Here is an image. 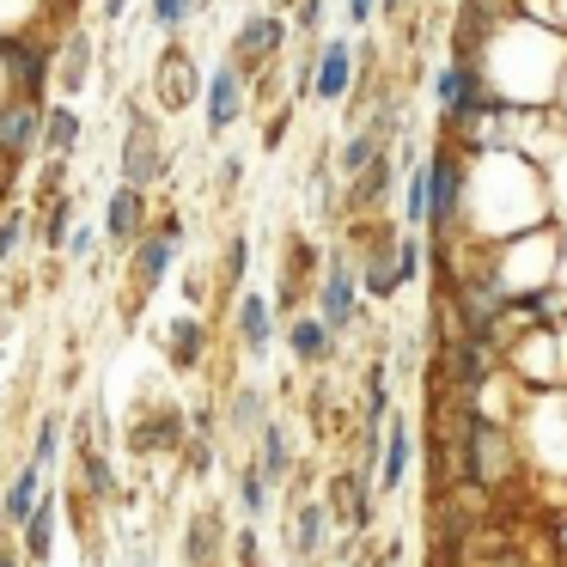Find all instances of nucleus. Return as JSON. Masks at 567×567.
Listing matches in <instances>:
<instances>
[{"label": "nucleus", "mask_w": 567, "mask_h": 567, "mask_svg": "<svg viewBox=\"0 0 567 567\" xmlns=\"http://www.w3.org/2000/svg\"><path fill=\"white\" fill-rule=\"evenodd\" d=\"M0 525H7V506H0Z\"/></svg>", "instance_id": "nucleus-45"}, {"label": "nucleus", "mask_w": 567, "mask_h": 567, "mask_svg": "<svg viewBox=\"0 0 567 567\" xmlns=\"http://www.w3.org/2000/svg\"><path fill=\"white\" fill-rule=\"evenodd\" d=\"M25 233H31L25 208H0V262H13V257H19V245H25Z\"/></svg>", "instance_id": "nucleus-32"}, {"label": "nucleus", "mask_w": 567, "mask_h": 567, "mask_svg": "<svg viewBox=\"0 0 567 567\" xmlns=\"http://www.w3.org/2000/svg\"><path fill=\"white\" fill-rule=\"evenodd\" d=\"M287 348H293L299 367H323V360L336 354V330L323 318H311V311H299V318L287 323Z\"/></svg>", "instance_id": "nucleus-16"}, {"label": "nucleus", "mask_w": 567, "mask_h": 567, "mask_svg": "<svg viewBox=\"0 0 567 567\" xmlns=\"http://www.w3.org/2000/svg\"><path fill=\"white\" fill-rule=\"evenodd\" d=\"M238 184H245V153H220V165H214V196H233Z\"/></svg>", "instance_id": "nucleus-35"}, {"label": "nucleus", "mask_w": 567, "mask_h": 567, "mask_svg": "<svg viewBox=\"0 0 567 567\" xmlns=\"http://www.w3.org/2000/svg\"><path fill=\"white\" fill-rule=\"evenodd\" d=\"M287 128H293V111H281L269 128H262V153H275V147H281V141H287Z\"/></svg>", "instance_id": "nucleus-40"}, {"label": "nucleus", "mask_w": 567, "mask_h": 567, "mask_svg": "<svg viewBox=\"0 0 567 567\" xmlns=\"http://www.w3.org/2000/svg\"><path fill=\"white\" fill-rule=\"evenodd\" d=\"M128 7H135V0H99V19H104V25H123Z\"/></svg>", "instance_id": "nucleus-41"}, {"label": "nucleus", "mask_w": 567, "mask_h": 567, "mask_svg": "<svg viewBox=\"0 0 567 567\" xmlns=\"http://www.w3.org/2000/svg\"><path fill=\"white\" fill-rule=\"evenodd\" d=\"M409 464H415V427H409V415H391L384 421V494L403 488Z\"/></svg>", "instance_id": "nucleus-20"}, {"label": "nucleus", "mask_w": 567, "mask_h": 567, "mask_svg": "<svg viewBox=\"0 0 567 567\" xmlns=\"http://www.w3.org/2000/svg\"><path fill=\"white\" fill-rule=\"evenodd\" d=\"M396 172H403V159H396V153H379L360 177H348V202H342V208L348 214H379L384 208V189L396 184Z\"/></svg>", "instance_id": "nucleus-15"}, {"label": "nucleus", "mask_w": 567, "mask_h": 567, "mask_svg": "<svg viewBox=\"0 0 567 567\" xmlns=\"http://www.w3.org/2000/svg\"><path fill=\"white\" fill-rule=\"evenodd\" d=\"M80 141H86V123H80L74 104H50V116H43V159H74Z\"/></svg>", "instance_id": "nucleus-18"}, {"label": "nucleus", "mask_w": 567, "mask_h": 567, "mask_svg": "<svg viewBox=\"0 0 567 567\" xmlns=\"http://www.w3.org/2000/svg\"><path fill=\"white\" fill-rule=\"evenodd\" d=\"M269 488H275V476H269L262 464H250L245 482H238V506H245L250 518H262V506H269Z\"/></svg>", "instance_id": "nucleus-29"}, {"label": "nucleus", "mask_w": 567, "mask_h": 567, "mask_svg": "<svg viewBox=\"0 0 567 567\" xmlns=\"http://www.w3.org/2000/svg\"><path fill=\"white\" fill-rule=\"evenodd\" d=\"M287 464H293V445H287V433L275 427V421H262V470H269L275 482L287 476Z\"/></svg>", "instance_id": "nucleus-30"}, {"label": "nucleus", "mask_w": 567, "mask_h": 567, "mask_svg": "<svg viewBox=\"0 0 567 567\" xmlns=\"http://www.w3.org/2000/svg\"><path fill=\"white\" fill-rule=\"evenodd\" d=\"M238 342H245V354H269L275 348V311L262 293L238 299Z\"/></svg>", "instance_id": "nucleus-22"}, {"label": "nucleus", "mask_w": 567, "mask_h": 567, "mask_svg": "<svg viewBox=\"0 0 567 567\" xmlns=\"http://www.w3.org/2000/svg\"><path fill=\"white\" fill-rule=\"evenodd\" d=\"M555 7H561V25H567V0H555Z\"/></svg>", "instance_id": "nucleus-44"}, {"label": "nucleus", "mask_w": 567, "mask_h": 567, "mask_svg": "<svg viewBox=\"0 0 567 567\" xmlns=\"http://www.w3.org/2000/svg\"><path fill=\"white\" fill-rule=\"evenodd\" d=\"M245 269H250V238L233 233V238H226V250H220V287H226V293L245 287Z\"/></svg>", "instance_id": "nucleus-27"}, {"label": "nucleus", "mask_w": 567, "mask_h": 567, "mask_svg": "<svg viewBox=\"0 0 567 567\" xmlns=\"http://www.w3.org/2000/svg\"><path fill=\"white\" fill-rule=\"evenodd\" d=\"M513 464V452H506V440L488 427V421H470V440H464V476L470 482H501V470Z\"/></svg>", "instance_id": "nucleus-13"}, {"label": "nucleus", "mask_w": 567, "mask_h": 567, "mask_svg": "<svg viewBox=\"0 0 567 567\" xmlns=\"http://www.w3.org/2000/svg\"><path fill=\"white\" fill-rule=\"evenodd\" d=\"M104 245L116 250V257H128V250L147 238V189H135V184H116L111 189V202H104Z\"/></svg>", "instance_id": "nucleus-12"}, {"label": "nucleus", "mask_w": 567, "mask_h": 567, "mask_svg": "<svg viewBox=\"0 0 567 567\" xmlns=\"http://www.w3.org/2000/svg\"><path fill=\"white\" fill-rule=\"evenodd\" d=\"M165 172H172V159L159 147V128H153V116H141L128 104V128H123V147H116V177L135 189H153V184H165Z\"/></svg>", "instance_id": "nucleus-6"}, {"label": "nucleus", "mask_w": 567, "mask_h": 567, "mask_svg": "<svg viewBox=\"0 0 567 567\" xmlns=\"http://www.w3.org/2000/svg\"><path fill=\"white\" fill-rule=\"evenodd\" d=\"M555 111H561V123H567V80H561V99H555Z\"/></svg>", "instance_id": "nucleus-42"}, {"label": "nucleus", "mask_w": 567, "mask_h": 567, "mask_svg": "<svg viewBox=\"0 0 567 567\" xmlns=\"http://www.w3.org/2000/svg\"><path fill=\"white\" fill-rule=\"evenodd\" d=\"M92 31L86 25H68V38H62V55H55V92L62 99H80L86 92V80H92Z\"/></svg>", "instance_id": "nucleus-14"}, {"label": "nucleus", "mask_w": 567, "mask_h": 567, "mask_svg": "<svg viewBox=\"0 0 567 567\" xmlns=\"http://www.w3.org/2000/svg\"><path fill=\"white\" fill-rule=\"evenodd\" d=\"M214 549H220V513H196L189 518V543H184V561L189 567H208Z\"/></svg>", "instance_id": "nucleus-25"}, {"label": "nucleus", "mask_w": 567, "mask_h": 567, "mask_svg": "<svg viewBox=\"0 0 567 567\" xmlns=\"http://www.w3.org/2000/svg\"><path fill=\"white\" fill-rule=\"evenodd\" d=\"M543 172H549V202H555V214L567 220V141H561V153H555Z\"/></svg>", "instance_id": "nucleus-36"}, {"label": "nucleus", "mask_w": 567, "mask_h": 567, "mask_svg": "<svg viewBox=\"0 0 567 567\" xmlns=\"http://www.w3.org/2000/svg\"><path fill=\"white\" fill-rule=\"evenodd\" d=\"M208 7H214V0H147V19H153V31H159L165 43H177L189 19L208 13Z\"/></svg>", "instance_id": "nucleus-24"}, {"label": "nucleus", "mask_w": 567, "mask_h": 567, "mask_svg": "<svg viewBox=\"0 0 567 567\" xmlns=\"http://www.w3.org/2000/svg\"><path fill=\"white\" fill-rule=\"evenodd\" d=\"M0 506H7V525H31V513L43 506V464H38V457H31V464L19 470L13 482H7Z\"/></svg>", "instance_id": "nucleus-21"}, {"label": "nucleus", "mask_w": 567, "mask_h": 567, "mask_svg": "<svg viewBox=\"0 0 567 567\" xmlns=\"http://www.w3.org/2000/svg\"><path fill=\"white\" fill-rule=\"evenodd\" d=\"M561 257H567V238H561V233H549V226L506 238V250H501V275H506V287H513V306H518L525 293H543V287L561 281Z\"/></svg>", "instance_id": "nucleus-2"}, {"label": "nucleus", "mask_w": 567, "mask_h": 567, "mask_svg": "<svg viewBox=\"0 0 567 567\" xmlns=\"http://www.w3.org/2000/svg\"><path fill=\"white\" fill-rule=\"evenodd\" d=\"M318 318L330 323L336 336H348L360 323V269H354V250H348V245H330V257H323Z\"/></svg>", "instance_id": "nucleus-5"}, {"label": "nucleus", "mask_w": 567, "mask_h": 567, "mask_svg": "<svg viewBox=\"0 0 567 567\" xmlns=\"http://www.w3.org/2000/svg\"><path fill=\"white\" fill-rule=\"evenodd\" d=\"M177 257H184V214H165V220H153L147 238L128 250V287H135L128 299L141 306V299H147L153 287L177 269Z\"/></svg>", "instance_id": "nucleus-3"}, {"label": "nucleus", "mask_w": 567, "mask_h": 567, "mask_svg": "<svg viewBox=\"0 0 567 567\" xmlns=\"http://www.w3.org/2000/svg\"><path fill=\"white\" fill-rule=\"evenodd\" d=\"M245 104H250V74L233 55H220V62L208 68V92H202V128H208V141H220L226 128L245 116Z\"/></svg>", "instance_id": "nucleus-7"}, {"label": "nucleus", "mask_w": 567, "mask_h": 567, "mask_svg": "<svg viewBox=\"0 0 567 567\" xmlns=\"http://www.w3.org/2000/svg\"><path fill=\"white\" fill-rule=\"evenodd\" d=\"M55 55H62V43L7 38V92H19V99H50V86H55Z\"/></svg>", "instance_id": "nucleus-9"}, {"label": "nucleus", "mask_w": 567, "mask_h": 567, "mask_svg": "<svg viewBox=\"0 0 567 567\" xmlns=\"http://www.w3.org/2000/svg\"><path fill=\"white\" fill-rule=\"evenodd\" d=\"M287 38H293V25H287L281 13H262V7H250L245 19H238L233 43H226V55H233L238 68H245L250 80H262V68H275L287 55Z\"/></svg>", "instance_id": "nucleus-4"}, {"label": "nucleus", "mask_w": 567, "mask_h": 567, "mask_svg": "<svg viewBox=\"0 0 567 567\" xmlns=\"http://www.w3.org/2000/svg\"><path fill=\"white\" fill-rule=\"evenodd\" d=\"M238 567H262V555H257V525L238 530Z\"/></svg>", "instance_id": "nucleus-39"}, {"label": "nucleus", "mask_w": 567, "mask_h": 567, "mask_svg": "<svg viewBox=\"0 0 567 567\" xmlns=\"http://www.w3.org/2000/svg\"><path fill=\"white\" fill-rule=\"evenodd\" d=\"M99 238H104V226L80 220V226H74V238H68V250H62V257H68V262H86L92 250H99Z\"/></svg>", "instance_id": "nucleus-37"}, {"label": "nucleus", "mask_w": 567, "mask_h": 567, "mask_svg": "<svg viewBox=\"0 0 567 567\" xmlns=\"http://www.w3.org/2000/svg\"><path fill=\"white\" fill-rule=\"evenodd\" d=\"M476 62L501 104H513V111H555L561 80H567V31L525 19V13H506L482 31Z\"/></svg>", "instance_id": "nucleus-1"}, {"label": "nucleus", "mask_w": 567, "mask_h": 567, "mask_svg": "<svg viewBox=\"0 0 567 567\" xmlns=\"http://www.w3.org/2000/svg\"><path fill=\"white\" fill-rule=\"evenodd\" d=\"M202 354H208V330H202V318H196V311H184V318H172V323H165V360H172L177 372L202 367Z\"/></svg>", "instance_id": "nucleus-19"}, {"label": "nucleus", "mask_w": 567, "mask_h": 567, "mask_svg": "<svg viewBox=\"0 0 567 567\" xmlns=\"http://www.w3.org/2000/svg\"><path fill=\"white\" fill-rule=\"evenodd\" d=\"M43 116L50 104L43 99H0V159L7 165H25L31 153H43Z\"/></svg>", "instance_id": "nucleus-10"}, {"label": "nucleus", "mask_w": 567, "mask_h": 567, "mask_svg": "<svg viewBox=\"0 0 567 567\" xmlns=\"http://www.w3.org/2000/svg\"><path fill=\"white\" fill-rule=\"evenodd\" d=\"M0 567H19V561H13V555H0Z\"/></svg>", "instance_id": "nucleus-43"}, {"label": "nucleus", "mask_w": 567, "mask_h": 567, "mask_svg": "<svg viewBox=\"0 0 567 567\" xmlns=\"http://www.w3.org/2000/svg\"><path fill=\"white\" fill-rule=\"evenodd\" d=\"M257 421H262V391H257V384H238V396H233V427H238V433H257Z\"/></svg>", "instance_id": "nucleus-34"}, {"label": "nucleus", "mask_w": 567, "mask_h": 567, "mask_svg": "<svg viewBox=\"0 0 567 567\" xmlns=\"http://www.w3.org/2000/svg\"><path fill=\"white\" fill-rule=\"evenodd\" d=\"M323 530H330V513H323L318 501H299V513H293V549L299 555H318L323 549Z\"/></svg>", "instance_id": "nucleus-26"}, {"label": "nucleus", "mask_w": 567, "mask_h": 567, "mask_svg": "<svg viewBox=\"0 0 567 567\" xmlns=\"http://www.w3.org/2000/svg\"><path fill=\"white\" fill-rule=\"evenodd\" d=\"M391 147H396V141H384L372 123H360V128H348V135H342V147L330 153V165H336L342 177H360L372 159H379V153H391Z\"/></svg>", "instance_id": "nucleus-17"}, {"label": "nucleus", "mask_w": 567, "mask_h": 567, "mask_svg": "<svg viewBox=\"0 0 567 567\" xmlns=\"http://www.w3.org/2000/svg\"><path fill=\"white\" fill-rule=\"evenodd\" d=\"M25 549H31V561H50V549H55V501H43L38 513H31Z\"/></svg>", "instance_id": "nucleus-28"}, {"label": "nucleus", "mask_w": 567, "mask_h": 567, "mask_svg": "<svg viewBox=\"0 0 567 567\" xmlns=\"http://www.w3.org/2000/svg\"><path fill=\"white\" fill-rule=\"evenodd\" d=\"M80 464H86V482H92V494H99V501H111V494H116V476H111V464H104L99 440H86V445H80Z\"/></svg>", "instance_id": "nucleus-31"}, {"label": "nucleus", "mask_w": 567, "mask_h": 567, "mask_svg": "<svg viewBox=\"0 0 567 567\" xmlns=\"http://www.w3.org/2000/svg\"><path fill=\"white\" fill-rule=\"evenodd\" d=\"M323 19H330V0H293V31H299L306 43H323V38H318Z\"/></svg>", "instance_id": "nucleus-33"}, {"label": "nucleus", "mask_w": 567, "mask_h": 567, "mask_svg": "<svg viewBox=\"0 0 567 567\" xmlns=\"http://www.w3.org/2000/svg\"><path fill=\"white\" fill-rule=\"evenodd\" d=\"M202 92H208V74L196 68V55H189L184 43H172V50L159 55V68H153V111L177 116V111H189V104H202Z\"/></svg>", "instance_id": "nucleus-8"}, {"label": "nucleus", "mask_w": 567, "mask_h": 567, "mask_svg": "<svg viewBox=\"0 0 567 567\" xmlns=\"http://www.w3.org/2000/svg\"><path fill=\"white\" fill-rule=\"evenodd\" d=\"M342 19H348L354 31H367L372 19H379V0H342Z\"/></svg>", "instance_id": "nucleus-38"}, {"label": "nucleus", "mask_w": 567, "mask_h": 567, "mask_svg": "<svg viewBox=\"0 0 567 567\" xmlns=\"http://www.w3.org/2000/svg\"><path fill=\"white\" fill-rule=\"evenodd\" d=\"M354 80H360V50L348 38H323L318 43V74H311V104L354 99Z\"/></svg>", "instance_id": "nucleus-11"}, {"label": "nucleus", "mask_w": 567, "mask_h": 567, "mask_svg": "<svg viewBox=\"0 0 567 567\" xmlns=\"http://www.w3.org/2000/svg\"><path fill=\"white\" fill-rule=\"evenodd\" d=\"M74 226H80V196H50L43 202V250H55L62 257L68 250V238H74Z\"/></svg>", "instance_id": "nucleus-23"}]
</instances>
